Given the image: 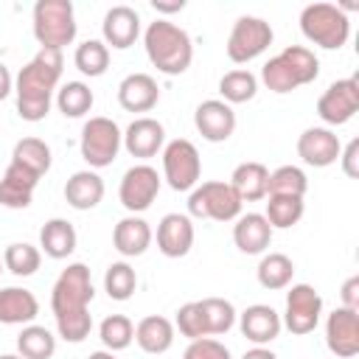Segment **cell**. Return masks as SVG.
<instances>
[{"label": "cell", "instance_id": "cell-26", "mask_svg": "<svg viewBox=\"0 0 359 359\" xmlns=\"http://www.w3.org/2000/svg\"><path fill=\"white\" fill-rule=\"evenodd\" d=\"M76 241H79L76 227L67 219H59V216L56 219H48L42 224V230H39V247H42L39 252H45L53 261H62V258L73 255Z\"/></svg>", "mask_w": 359, "mask_h": 359}, {"label": "cell", "instance_id": "cell-28", "mask_svg": "<svg viewBox=\"0 0 359 359\" xmlns=\"http://www.w3.org/2000/svg\"><path fill=\"white\" fill-rule=\"evenodd\" d=\"M65 199L76 210H93L104 199V180L95 171H76L65 182Z\"/></svg>", "mask_w": 359, "mask_h": 359}, {"label": "cell", "instance_id": "cell-7", "mask_svg": "<svg viewBox=\"0 0 359 359\" xmlns=\"http://www.w3.org/2000/svg\"><path fill=\"white\" fill-rule=\"evenodd\" d=\"M123 146V132L112 118L95 115L81 126V157L87 160L90 168H107L115 163L118 151Z\"/></svg>", "mask_w": 359, "mask_h": 359}, {"label": "cell", "instance_id": "cell-33", "mask_svg": "<svg viewBox=\"0 0 359 359\" xmlns=\"http://www.w3.org/2000/svg\"><path fill=\"white\" fill-rule=\"evenodd\" d=\"M219 93L224 104H247L258 93V79L250 70H230L219 79Z\"/></svg>", "mask_w": 359, "mask_h": 359}, {"label": "cell", "instance_id": "cell-21", "mask_svg": "<svg viewBox=\"0 0 359 359\" xmlns=\"http://www.w3.org/2000/svg\"><path fill=\"white\" fill-rule=\"evenodd\" d=\"M238 325H241V334L255 342V345H266L272 339H278L283 323H280V314L266 306V303H255V306H247L238 317Z\"/></svg>", "mask_w": 359, "mask_h": 359}, {"label": "cell", "instance_id": "cell-47", "mask_svg": "<svg viewBox=\"0 0 359 359\" xmlns=\"http://www.w3.org/2000/svg\"><path fill=\"white\" fill-rule=\"evenodd\" d=\"M151 8H154V11H160V14H174V11H182V8H185V0H171V3L154 0V3H151Z\"/></svg>", "mask_w": 359, "mask_h": 359}, {"label": "cell", "instance_id": "cell-17", "mask_svg": "<svg viewBox=\"0 0 359 359\" xmlns=\"http://www.w3.org/2000/svg\"><path fill=\"white\" fill-rule=\"evenodd\" d=\"M194 222L188 213H165L157 224V250L165 258H182L194 247Z\"/></svg>", "mask_w": 359, "mask_h": 359}, {"label": "cell", "instance_id": "cell-22", "mask_svg": "<svg viewBox=\"0 0 359 359\" xmlns=\"http://www.w3.org/2000/svg\"><path fill=\"white\" fill-rule=\"evenodd\" d=\"M36 182L39 177L17 163H8L3 180H0V205L3 208H11V210H22L31 205L34 199V191H36Z\"/></svg>", "mask_w": 359, "mask_h": 359}, {"label": "cell", "instance_id": "cell-49", "mask_svg": "<svg viewBox=\"0 0 359 359\" xmlns=\"http://www.w3.org/2000/svg\"><path fill=\"white\" fill-rule=\"evenodd\" d=\"M87 359H115V353H112V351H95V353H90Z\"/></svg>", "mask_w": 359, "mask_h": 359}, {"label": "cell", "instance_id": "cell-5", "mask_svg": "<svg viewBox=\"0 0 359 359\" xmlns=\"http://www.w3.org/2000/svg\"><path fill=\"white\" fill-rule=\"evenodd\" d=\"M300 31L309 42L339 50L351 36V20L337 3H309L300 11Z\"/></svg>", "mask_w": 359, "mask_h": 359}, {"label": "cell", "instance_id": "cell-13", "mask_svg": "<svg viewBox=\"0 0 359 359\" xmlns=\"http://www.w3.org/2000/svg\"><path fill=\"white\" fill-rule=\"evenodd\" d=\"M356 109H359V81L353 76L328 84V90L317 98V115L328 126L348 123L356 115Z\"/></svg>", "mask_w": 359, "mask_h": 359}, {"label": "cell", "instance_id": "cell-43", "mask_svg": "<svg viewBox=\"0 0 359 359\" xmlns=\"http://www.w3.org/2000/svg\"><path fill=\"white\" fill-rule=\"evenodd\" d=\"M182 359H233V356L219 339L202 337V339H191V345L185 348Z\"/></svg>", "mask_w": 359, "mask_h": 359}, {"label": "cell", "instance_id": "cell-34", "mask_svg": "<svg viewBox=\"0 0 359 359\" xmlns=\"http://www.w3.org/2000/svg\"><path fill=\"white\" fill-rule=\"evenodd\" d=\"M93 90L84 81H67L56 90V107L65 118H81L93 109Z\"/></svg>", "mask_w": 359, "mask_h": 359}, {"label": "cell", "instance_id": "cell-31", "mask_svg": "<svg viewBox=\"0 0 359 359\" xmlns=\"http://www.w3.org/2000/svg\"><path fill=\"white\" fill-rule=\"evenodd\" d=\"M11 163H17V165L34 171L36 177H42L50 168V146L39 137H22V140L14 143Z\"/></svg>", "mask_w": 359, "mask_h": 359}, {"label": "cell", "instance_id": "cell-4", "mask_svg": "<svg viewBox=\"0 0 359 359\" xmlns=\"http://www.w3.org/2000/svg\"><path fill=\"white\" fill-rule=\"evenodd\" d=\"M317 76H320V59L306 45H289L261 67V81L280 95L303 84H311Z\"/></svg>", "mask_w": 359, "mask_h": 359}, {"label": "cell", "instance_id": "cell-10", "mask_svg": "<svg viewBox=\"0 0 359 359\" xmlns=\"http://www.w3.org/2000/svg\"><path fill=\"white\" fill-rule=\"evenodd\" d=\"M272 25L261 17H238L233 22V31L227 36V56L230 62L236 65H244V62H252L255 56H261L269 45H272Z\"/></svg>", "mask_w": 359, "mask_h": 359}, {"label": "cell", "instance_id": "cell-3", "mask_svg": "<svg viewBox=\"0 0 359 359\" xmlns=\"http://www.w3.org/2000/svg\"><path fill=\"white\" fill-rule=\"evenodd\" d=\"M143 48H146L149 62L165 76L185 73L194 59V42H191L188 31L168 20L149 22V28L143 34Z\"/></svg>", "mask_w": 359, "mask_h": 359}, {"label": "cell", "instance_id": "cell-51", "mask_svg": "<svg viewBox=\"0 0 359 359\" xmlns=\"http://www.w3.org/2000/svg\"><path fill=\"white\" fill-rule=\"evenodd\" d=\"M0 272H3V258H0Z\"/></svg>", "mask_w": 359, "mask_h": 359}, {"label": "cell", "instance_id": "cell-25", "mask_svg": "<svg viewBox=\"0 0 359 359\" xmlns=\"http://www.w3.org/2000/svg\"><path fill=\"white\" fill-rule=\"evenodd\" d=\"M112 244L123 258H137L151 244V227L140 216H126L112 230Z\"/></svg>", "mask_w": 359, "mask_h": 359}, {"label": "cell", "instance_id": "cell-39", "mask_svg": "<svg viewBox=\"0 0 359 359\" xmlns=\"http://www.w3.org/2000/svg\"><path fill=\"white\" fill-rule=\"evenodd\" d=\"M199 309H202V317L208 325V337L227 334L236 325V309L224 297H205V300H199Z\"/></svg>", "mask_w": 359, "mask_h": 359}, {"label": "cell", "instance_id": "cell-40", "mask_svg": "<svg viewBox=\"0 0 359 359\" xmlns=\"http://www.w3.org/2000/svg\"><path fill=\"white\" fill-rule=\"evenodd\" d=\"M98 337H101L104 348L115 353V351H123V348L132 345V339H135V325H132V320H129L126 314H109V317L101 320Z\"/></svg>", "mask_w": 359, "mask_h": 359}, {"label": "cell", "instance_id": "cell-9", "mask_svg": "<svg viewBox=\"0 0 359 359\" xmlns=\"http://www.w3.org/2000/svg\"><path fill=\"white\" fill-rule=\"evenodd\" d=\"M202 177V160L191 140L177 137L163 146V180L174 191H194Z\"/></svg>", "mask_w": 359, "mask_h": 359}, {"label": "cell", "instance_id": "cell-32", "mask_svg": "<svg viewBox=\"0 0 359 359\" xmlns=\"http://www.w3.org/2000/svg\"><path fill=\"white\" fill-rule=\"evenodd\" d=\"M17 351L22 359H50L56 353V337L45 325H25L17 337Z\"/></svg>", "mask_w": 359, "mask_h": 359}, {"label": "cell", "instance_id": "cell-27", "mask_svg": "<svg viewBox=\"0 0 359 359\" xmlns=\"http://www.w3.org/2000/svg\"><path fill=\"white\" fill-rule=\"evenodd\" d=\"M266 182H269V168L264 163H255V160L238 163L233 168V177H230V185H233V191L238 194L241 202L264 199L266 196Z\"/></svg>", "mask_w": 359, "mask_h": 359}, {"label": "cell", "instance_id": "cell-2", "mask_svg": "<svg viewBox=\"0 0 359 359\" xmlns=\"http://www.w3.org/2000/svg\"><path fill=\"white\" fill-rule=\"evenodd\" d=\"M62 50H48L39 48V53L17 73L14 79V93H17V112L22 121L36 123L45 121L50 112L53 90L62 79Z\"/></svg>", "mask_w": 359, "mask_h": 359}, {"label": "cell", "instance_id": "cell-20", "mask_svg": "<svg viewBox=\"0 0 359 359\" xmlns=\"http://www.w3.org/2000/svg\"><path fill=\"white\" fill-rule=\"evenodd\" d=\"M160 101V87L149 73H129L118 84V104L126 112H149Z\"/></svg>", "mask_w": 359, "mask_h": 359}, {"label": "cell", "instance_id": "cell-1", "mask_svg": "<svg viewBox=\"0 0 359 359\" xmlns=\"http://www.w3.org/2000/svg\"><path fill=\"white\" fill-rule=\"evenodd\" d=\"M95 289L87 264L76 261L67 264V269L59 272L53 289H50V311L56 320V331L65 342H84L93 331V317L87 306L93 303Z\"/></svg>", "mask_w": 359, "mask_h": 359}, {"label": "cell", "instance_id": "cell-36", "mask_svg": "<svg viewBox=\"0 0 359 359\" xmlns=\"http://www.w3.org/2000/svg\"><path fill=\"white\" fill-rule=\"evenodd\" d=\"M73 65L79 67L81 76H90V79L104 76L109 67V48L104 45V39H87L76 48Z\"/></svg>", "mask_w": 359, "mask_h": 359}, {"label": "cell", "instance_id": "cell-12", "mask_svg": "<svg viewBox=\"0 0 359 359\" xmlns=\"http://www.w3.org/2000/svg\"><path fill=\"white\" fill-rule=\"evenodd\" d=\"M160 174L157 168L140 163V165H132L123 177H121V188H118V199L121 205L135 216V213H143L151 208V202L157 199L160 194Z\"/></svg>", "mask_w": 359, "mask_h": 359}, {"label": "cell", "instance_id": "cell-11", "mask_svg": "<svg viewBox=\"0 0 359 359\" xmlns=\"http://www.w3.org/2000/svg\"><path fill=\"white\" fill-rule=\"evenodd\" d=\"M320 314H323V297L314 286L309 283H292V289L286 292V311H283V325L303 337V334H311L320 323Z\"/></svg>", "mask_w": 359, "mask_h": 359}, {"label": "cell", "instance_id": "cell-48", "mask_svg": "<svg viewBox=\"0 0 359 359\" xmlns=\"http://www.w3.org/2000/svg\"><path fill=\"white\" fill-rule=\"evenodd\" d=\"M241 359H278V356H275L269 348H264V345H255V348H252V351H247Z\"/></svg>", "mask_w": 359, "mask_h": 359}, {"label": "cell", "instance_id": "cell-16", "mask_svg": "<svg viewBox=\"0 0 359 359\" xmlns=\"http://www.w3.org/2000/svg\"><path fill=\"white\" fill-rule=\"evenodd\" d=\"M339 151H342L339 137L325 126H311L297 137V157L306 165H314V168L334 165L339 160Z\"/></svg>", "mask_w": 359, "mask_h": 359}, {"label": "cell", "instance_id": "cell-46", "mask_svg": "<svg viewBox=\"0 0 359 359\" xmlns=\"http://www.w3.org/2000/svg\"><path fill=\"white\" fill-rule=\"evenodd\" d=\"M14 93V79H11V70L0 62V101H6L8 95Z\"/></svg>", "mask_w": 359, "mask_h": 359}, {"label": "cell", "instance_id": "cell-42", "mask_svg": "<svg viewBox=\"0 0 359 359\" xmlns=\"http://www.w3.org/2000/svg\"><path fill=\"white\" fill-rule=\"evenodd\" d=\"M177 328L182 337L188 339H202L208 337V325H205V317H202V309H199V300H191L185 306L177 309Z\"/></svg>", "mask_w": 359, "mask_h": 359}, {"label": "cell", "instance_id": "cell-18", "mask_svg": "<svg viewBox=\"0 0 359 359\" xmlns=\"http://www.w3.org/2000/svg\"><path fill=\"white\" fill-rule=\"evenodd\" d=\"M101 34H104V45L107 48L112 45L115 50H126L140 36V14L132 6H112L104 14Z\"/></svg>", "mask_w": 359, "mask_h": 359}, {"label": "cell", "instance_id": "cell-14", "mask_svg": "<svg viewBox=\"0 0 359 359\" xmlns=\"http://www.w3.org/2000/svg\"><path fill=\"white\" fill-rule=\"evenodd\" d=\"M325 345L334 356L351 359L359 353V311L353 309H334L325 320Z\"/></svg>", "mask_w": 359, "mask_h": 359}, {"label": "cell", "instance_id": "cell-19", "mask_svg": "<svg viewBox=\"0 0 359 359\" xmlns=\"http://www.w3.org/2000/svg\"><path fill=\"white\" fill-rule=\"evenodd\" d=\"M165 146V129L160 121L143 115V118H135L126 132H123V149L132 154V157H140V160H149L154 157L157 151H163Z\"/></svg>", "mask_w": 359, "mask_h": 359}, {"label": "cell", "instance_id": "cell-23", "mask_svg": "<svg viewBox=\"0 0 359 359\" xmlns=\"http://www.w3.org/2000/svg\"><path fill=\"white\" fill-rule=\"evenodd\" d=\"M39 314V300L22 286L0 289V323L3 325H31Z\"/></svg>", "mask_w": 359, "mask_h": 359}, {"label": "cell", "instance_id": "cell-37", "mask_svg": "<svg viewBox=\"0 0 359 359\" xmlns=\"http://www.w3.org/2000/svg\"><path fill=\"white\" fill-rule=\"evenodd\" d=\"M303 210H306V205H303L300 196H269L264 219L269 222L272 230L275 227L286 230V227H294L303 219Z\"/></svg>", "mask_w": 359, "mask_h": 359}, {"label": "cell", "instance_id": "cell-24", "mask_svg": "<svg viewBox=\"0 0 359 359\" xmlns=\"http://www.w3.org/2000/svg\"><path fill=\"white\" fill-rule=\"evenodd\" d=\"M233 241L244 255H261L272 241V227L264 213H244L236 219Z\"/></svg>", "mask_w": 359, "mask_h": 359}, {"label": "cell", "instance_id": "cell-30", "mask_svg": "<svg viewBox=\"0 0 359 359\" xmlns=\"http://www.w3.org/2000/svg\"><path fill=\"white\" fill-rule=\"evenodd\" d=\"M255 275H258V283H261L264 289L278 292V289H286V286L292 283V278H294V264H292V258L283 255V252H269V255L261 258Z\"/></svg>", "mask_w": 359, "mask_h": 359}, {"label": "cell", "instance_id": "cell-45", "mask_svg": "<svg viewBox=\"0 0 359 359\" xmlns=\"http://www.w3.org/2000/svg\"><path fill=\"white\" fill-rule=\"evenodd\" d=\"M339 297H342V306H345V309L359 311V275H351V278L342 283Z\"/></svg>", "mask_w": 359, "mask_h": 359}, {"label": "cell", "instance_id": "cell-15", "mask_svg": "<svg viewBox=\"0 0 359 359\" xmlns=\"http://www.w3.org/2000/svg\"><path fill=\"white\" fill-rule=\"evenodd\" d=\"M194 123L199 129V135L210 143H224L233 132H236V112L230 104H224L222 98H208L196 107L194 112Z\"/></svg>", "mask_w": 359, "mask_h": 359}, {"label": "cell", "instance_id": "cell-29", "mask_svg": "<svg viewBox=\"0 0 359 359\" xmlns=\"http://www.w3.org/2000/svg\"><path fill=\"white\" fill-rule=\"evenodd\" d=\"M135 342L146 353H165L174 345V323L160 314H149L135 325Z\"/></svg>", "mask_w": 359, "mask_h": 359}, {"label": "cell", "instance_id": "cell-8", "mask_svg": "<svg viewBox=\"0 0 359 359\" xmlns=\"http://www.w3.org/2000/svg\"><path fill=\"white\" fill-rule=\"evenodd\" d=\"M241 199L233 191L230 182H202L188 196V213L196 219H213V222H233L241 216Z\"/></svg>", "mask_w": 359, "mask_h": 359}, {"label": "cell", "instance_id": "cell-35", "mask_svg": "<svg viewBox=\"0 0 359 359\" xmlns=\"http://www.w3.org/2000/svg\"><path fill=\"white\" fill-rule=\"evenodd\" d=\"M309 191V177L303 174V168L297 165H280L275 171H269V182H266V196H306Z\"/></svg>", "mask_w": 359, "mask_h": 359}, {"label": "cell", "instance_id": "cell-6", "mask_svg": "<svg viewBox=\"0 0 359 359\" xmlns=\"http://www.w3.org/2000/svg\"><path fill=\"white\" fill-rule=\"evenodd\" d=\"M34 36L39 48L62 50L76 39V11L70 0H36L34 3Z\"/></svg>", "mask_w": 359, "mask_h": 359}, {"label": "cell", "instance_id": "cell-44", "mask_svg": "<svg viewBox=\"0 0 359 359\" xmlns=\"http://www.w3.org/2000/svg\"><path fill=\"white\" fill-rule=\"evenodd\" d=\"M339 163H342V171H345L351 180L359 177V140H356V137L339 151Z\"/></svg>", "mask_w": 359, "mask_h": 359}, {"label": "cell", "instance_id": "cell-41", "mask_svg": "<svg viewBox=\"0 0 359 359\" xmlns=\"http://www.w3.org/2000/svg\"><path fill=\"white\" fill-rule=\"evenodd\" d=\"M104 289L112 300H129L137 289V275L126 261H115L104 272Z\"/></svg>", "mask_w": 359, "mask_h": 359}, {"label": "cell", "instance_id": "cell-38", "mask_svg": "<svg viewBox=\"0 0 359 359\" xmlns=\"http://www.w3.org/2000/svg\"><path fill=\"white\" fill-rule=\"evenodd\" d=\"M39 264H42V252H39L34 244H25V241H14V244H8L6 252H3V266H6L11 275H17V278L34 275V272L39 269Z\"/></svg>", "mask_w": 359, "mask_h": 359}, {"label": "cell", "instance_id": "cell-50", "mask_svg": "<svg viewBox=\"0 0 359 359\" xmlns=\"http://www.w3.org/2000/svg\"><path fill=\"white\" fill-rule=\"evenodd\" d=\"M0 359H22V356H20V353H3Z\"/></svg>", "mask_w": 359, "mask_h": 359}]
</instances>
